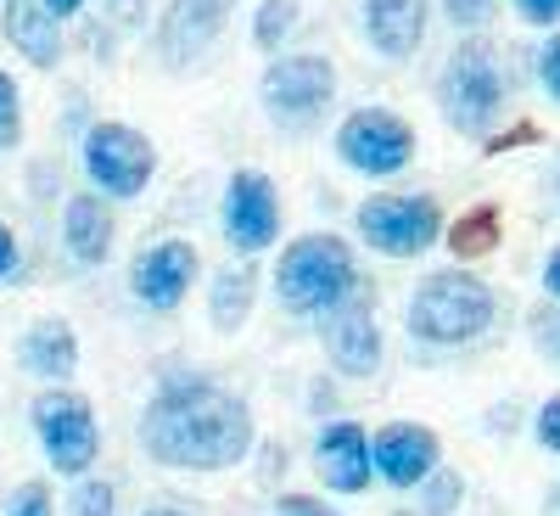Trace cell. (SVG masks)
Masks as SVG:
<instances>
[{"label":"cell","instance_id":"cell-1","mask_svg":"<svg viewBox=\"0 0 560 516\" xmlns=\"http://www.w3.org/2000/svg\"><path fill=\"white\" fill-rule=\"evenodd\" d=\"M140 449L174 472H230L258 449V427L247 399L213 377H163L140 415Z\"/></svg>","mask_w":560,"mask_h":516},{"label":"cell","instance_id":"cell-2","mask_svg":"<svg viewBox=\"0 0 560 516\" xmlns=\"http://www.w3.org/2000/svg\"><path fill=\"white\" fill-rule=\"evenodd\" d=\"M359 287H364L359 259H353V248L342 237H331V230H308V237H298L287 253H280V264H275V298H280V309L298 314V320L331 314Z\"/></svg>","mask_w":560,"mask_h":516},{"label":"cell","instance_id":"cell-3","mask_svg":"<svg viewBox=\"0 0 560 516\" xmlns=\"http://www.w3.org/2000/svg\"><path fill=\"white\" fill-rule=\"evenodd\" d=\"M493 287L471 270H432L427 280L415 287L409 298V332L415 343H432V348H459V343H477L488 325H493Z\"/></svg>","mask_w":560,"mask_h":516},{"label":"cell","instance_id":"cell-4","mask_svg":"<svg viewBox=\"0 0 560 516\" xmlns=\"http://www.w3.org/2000/svg\"><path fill=\"white\" fill-rule=\"evenodd\" d=\"M438 107L448 118V129L459 135H488L504 113V68H499V51L488 39H465L448 51L443 62V79H438Z\"/></svg>","mask_w":560,"mask_h":516},{"label":"cell","instance_id":"cell-5","mask_svg":"<svg viewBox=\"0 0 560 516\" xmlns=\"http://www.w3.org/2000/svg\"><path fill=\"white\" fill-rule=\"evenodd\" d=\"M28 421H34L39 449L57 478H90V466L102 455V427H96L90 399H79L73 388H45L28 404Z\"/></svg>","mask_w":560,"mask_h":516},{"label":"cell","instance_id":"cell-6","mask_svg":"<svg viewBox=\"0 0 560 516\" xmlns=\"http://www.w3.org/2000/svg\"><path fill=\"white\" fill-rule=\"evenodd\" d=\"M79 158H84V180L96 197H140L158 174V147L140 129L113 124V118L84 129Z\"/></svg>","mask_w":560,"mask_h":516},{"label":"cell","instance_id":"cell-7","mask_svg":"<svg viewBox=\"0 0 560 516\" xmlns=\"http://www.w3.org/2000/svg\"><path fill=\"white\" fill-rule=\"evenodd\" d=\"M359 237L370 242V253L382 259H415L443 237V208L438 197H415V192H393V197H370L353 214Z\"/></svg>","mask_w":560,"mask_h":516},{"label":"cell","instance_id":"cell-8","mask_svg":"<svg viewBox=\"0 0 560 516\" xmlns=\"http://www.w3.org/2000/svg\"><path fill=\"white\" fill-rule=\"evenodd\" d=\"M258 96H264V107H269V118L280 129H308L325 107H331V96H337V68L325 57H314V51L275 57L264 68Z\"/></svg>","mask_w":560,"mask_h":516},{"label":"cell","instance_id":"cell-9","mask_svg":"<svg viewBox=\"0 0 560 516\" xmlns=\"http://www.w3.org/2000/svg\"><path fill=\"white\" fill-rule=\"evenodd\" d=\"M319 343H325V359H331L342 377H353V382H370V377L382 370L387 348H382L376 287H370V280H364L348 303H337L331 314H319Z\"/></svg>","mask_w":560,"mask_h":516},{"label":"cell","instance_id":"cell-10","mask_svg":"<svg viewBox=\"0 0 560 516\" xmlns=\"http://www.w3.org/2000/svg\"><path fill=\"white\" fill-rule=\"evenodd\" d=\"M337 158L353 169V174H370V180H387L398 169H409L415 158V129L387 113V107H359L342 118L337 129Z\"/></svg>","mask_w":560,"mask_h":516},{"label":"cell","instance_id":"cell-11","mask_svg":"<svg viewBox=\"0 0 560 516\" xmlns=\"http://www.w3.org/2000/svg\"><path fill=\"white\" fill-rule=\"evenodd\" d=\"M219 225H224V242L236 248L242 259L253 253H269L275 237H280V197L269 174L258 169H236L224 180V203H219Z\"/></svg>","mask_w":560,"mask_h":516},{"label":"cell","instance_id":"cell-12","mask_svg":"<svg viewBox=\"0 0 560 516\" xmlns=\"http://www.w3.org/2000/svg\"><path fill=\"white\" fill-rule=\"evenodd\" d=\"M197 270H202V253L191 242L168 237V242H152L147 253L129 264V287H135V298L147 303L152 314H174L185 303V293H191Z\"/></svg>","mask_w":560,"mask_h":516},{"label":"cell","instance_id":"cell-13","mask_svg":"<svg viewBox=\"0 0 560 516\" xmlns=\"http://www.w3.org/2000/svg\"><path fill=\"white\" fill-rule=\"evenodd\" d=\"M443 460V444L432 427H420V421H387V427L370 438V466H376V478L393 483V489H420Z\"/></svg>","mask_w":560,"mask_h":516},{"label":"cell","instance_id":"cell-14","mask_svg":"<svg viewBox=\"0 0 560 516\" xmlns=\"http://www.w3.org/2000/svg\"><path fill=\"white\" fill-rule=\"evenodd\" d=\"M314 472L331 494H364L376 466H370V433L359 421H325L314 433Z\"/></svg>","mask_w":560,"mask_h":516},{"label":"cell","instance_id":"cell-15","mask_svg":"<svg viewBox=\"0 0 560 516\" xmlns=\"http://www.w3.org/2000/svg\"><path fill=\"white\" fill-rule=\"evenodd\" d=\"M224 18H230V0H168V12L158 23V57L168 68L197 62L208 45L219 39Z\"/></svg>","mask_w":560,"mask_h":516},{"label":"cell","instance_id":"cell-16","mask_svg":"<svg viewBox=\"0 0 560 516\" xmlns=\"http://www.w3.org/2000/svg\"><path fill=\"white\" fill-rule=\"evenodd\" d=\"M359 7H364V39L376 45L382 57L404 62V57L420 51L432 0H359Z\"/></svg>","mask_w":560,"mask_h":516},{"label":"cell","instance_id":"cell-17","mask_svg":"<svg viewBox=\"0 0 560 516\" xmlns=\"http://www.w3.org/2000/svg\"><path fill=\"white\" fill-rule=\"evenodd\" d=\"M18 359H23L28 377H39V382L62 388V382H73V370H79V332H73L68 320L45 314V320H34L28 332H23Z\"/></svg>","mask_w":560,"mask_h":516},{"label":"cell","instance_id":"cell-18","mask_svg":"<svg viewBox=\"0 0 560 516\" xmlns=\"http://www.w3.org/2000/svg\"><path fill=\"white\" fill-rule=\"evenodd\" d=\"M113 237H118V225H113L107 197H96V192L68 197V208H62V242H68L73 264H107Z\"/></svg>","mask_w":560,"mask_h":516},{"label":"cell","instance_id":"cell-19","mask_svg":"<svg viewBox=\"0 0 560 516\" xmlns=\"http://www.w3.org/2000/svg\"><path fill=\"white\" fill-rule=\"evenodd\" d=\"M7 39L34 62V68H57L62 62V28L39 0H7Z\"/></svg>","mask_w":560,"mask_h":516},{"label":"cell","instance_id":"cell-20","mask_svg":"<svg viewBox=\"0 0 560 516\" xmlns=\"http://www.w3.org/2000/svg\"><path fill=\"white\" fill-rule=\"evenodd\" d=\"M253 298H258V275H253V264L242 259V264H224L219 275H213V298H208V320H213V332H242L247 325V314H253Z\"/></svg>","mask_w":560,"mask_h":516},{"label":"cell","instance_id":"cell-21","mask_svg":"<svg viewBox=\"0 0 560 516\" xmlns=\"http://www.w3.org/2000/svg\"><path fill=\"white\" fill-rule=\"evenodd\" d=\"M499 237H504V214L493 203H477L448 225V253L454 259H488L499 248Z\"/></svg>","mask_w":560,"mask_h":516},{"label":"cell","instance_id":"cell-22","mask_svg":"<svg viewBox=\"0 0 560 516\" xmlns=\"http://www.w3.org/2000/svg\"><path fill=\"white\" fill-rule=\"evenodd\" d=\"M298 0H258V18H253V45L258 51H280V39L298 28Z\"/></svg>","mask_w":560,"mask_h":516},{"label":"cell","instance_id":"cell-23","mask_svg":"<svg viewBox=\"0 0 560 516\" xmlns=\"http://www.w3.org/2000/svg\"><path fill=\"white\" fill-rule=\"evenodd\" d=\"M118 511V489L107 478H79L68 494V516H113Z\"/></svg>","mask_w":560,"mask_h":516},{"label":"cell","instance_id":"cell-24","mask_svg":"<svg viewBox=\"0 0 560 516\" xmlns=\"http://www.w3.org/2000/svg\"><path fill=\"white\" fill-rule=\"evenodd\" d=\"M18 140H23V96L12 73H0V147H18Z\"/></svg>","mask_w":560,"mask_h":516},{"label":"cell","instance_id":"cell-25","mask_svg":"<svg viewBox=\"0 0 560 516\" xmlns=\"http://www.w3.org/2000/svg\"><path fill=\"white\" fill-rule=\"evenodd\" d=\"M427 516H443V511H454V500L465 494V483H459V472H432L427 483Z\"/></svg>","mask_w":560,"mask_h":516},{"label":"cell","instance_id":"cell-26","mask_svg":"<svg viewBox=\"0 0 560 516\" xmlns=\"http://www.w3.org/2000/svg\"><path fill=\"white\" fill-rule=\"evenodd\" d=\"M7 516H57V505H51V489H45V483H23V489H12V500H7Z\"/></svg>","mask_w":560,"mask_h":516},{"label":"cell","instance_id":"cell-27","mask_svg":"<svg viewBox=\"0 0 560 516\" xmlns=\"http://www.w3.org/2000/svg\"><path fill=\"white\" fill-rule=\"evenodd\" d=\"M493 7H499V0H443V18L454 28H482L493 18Z\"/></svg>","mask_w":560,"mask_h":516},{"label":"cell","instance_id":"cell-28","mask_svg":"<svg viewBox=\"0 0 560 516\" xmlns=\"http://www.w3.org/2000/svg\"><path fill=\"white\" fill-rule=\"evenodd\" d=\"M533 438H538V449H555V455H560V399L538 404V415H533Z\"/></svg>","mask_w":560,"mask_h":516},{"label":"cell","instance_id":"cell-29","mask_svg":"<svg viewBox=\"0 0 560 516\" xmlns=\"http://www.w3.org/2000/svg\"><path fill=\"white\" fill-rule=\"evenodd\" d=\"M107 23H113V34L96 45V51H113V39H118V34H129V28L140 23V0H107Z\"/></svg>","mask_w":560,"mask_h":516},{"label":"cell","instance_id":"cell-30","mask_svg":"<svg viewBox=\"0 0 560 516\" xmlns=\"http://www.w3.org/2000/svg\"><path fill=\"white\" fill-rule=\"evenodd\" d=\"M275 516H342V511H331V505L314 500V494H280L275 500Z\"/></svg>","mask_w":560,"mask_h":516},{"label":"cell","instance_id":"cell-31","mask_svg":"<svg viewBox=\"0 0 560 516\" xmlns=\"http://www.w3.org/2000/svg\"><path fill=\"white\" fill-rule=\"evenodd\" d=\"M538 79H544V90H549V96L560 102V34L544 45V51H538Z\"/></svg>","mask_w":560,"mask_h":516},{"label":"cell","instance_id":"cell-32","mask_svg":"<svg viewBox=\"0 0 560 516\" xmlns=\"http://www.w3.org/2000/svg\"><path fill=\"white\" fill-rule=\"evenodd\" d=\"M18 270H23V248L12 237V225H0V280H12Z\"/></svg>","mask_w":560,"mask_h":516},{"label":"cell","instance_id":"cell-33","mask_svg":"<svg viewBox=\"0 0 560 516\" xmlns=\"http://www.w3.org/2000/svg\"><path fill=\"white\" fill-rule=\"evenodd\" d=\"M516 12H522L527 23L549 28V23H560V0H516Z\"/></svg>","mask_w":560,"mask_h":516},{"label":"cell","instance_id":"cell-34","mask_svg":"<svg viewBox=\"0 0 560 516\" xmlns=\"http://www.w3.org/2000/svg\"><path fill=\"white\" fill-rule=\"evenodd\" d=\"M39 7H45V12H51L57 23H62V18H73V12H84V7H90V0H39Z\"/></svg>","mask_w":560,"mask_h":516},{"label":"cell","instance_id":"cell-35","mask_svg":"<svg viewBox=\"0 0 560 516\" xmlns=\"http://www.w3.org/2000/svg\"><path fill=\"white\" fill-rule=\"evenodd\" d=\"M544 287H549V298H560V248H555L549 264H544Z\"/></svg>","mask_w":560,"mask_h":516},{"label":"cell","instance_id":"cell-36","mask_svg":"<svg viewBox=\"0 0 560 516\" xmlns=\"http://www.w3.org/2000/svg\"><path fill=\"white\" fill-rule=\"evenodd\" d=\"M140 516H191V511H179V505H152V511H140Z\"/></svg>","mask_w":560,"mask_h":516},{"label":"cell","instance_id":"cell-37","mask_svg":"<svg viewBox=\"0 0 560 516\" xmlns=\"http://www.w3.org/2000/svg\"><path fill=\"white\" fill-rule=\"evenodd\" d=\"M393 516H420V511H393Z\"/></svg>","mask_w":560,"mask_h":516}]
</instances>
